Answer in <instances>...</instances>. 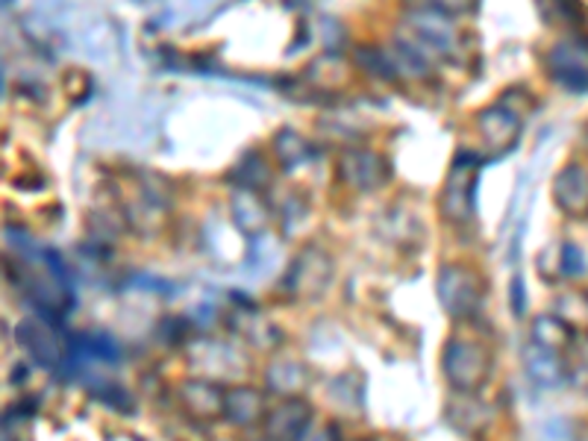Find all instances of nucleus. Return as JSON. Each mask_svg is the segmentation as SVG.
Masks as SVG:
<instances>
[{"mask_svg": "<svg viewBox=\"0 0 588 441\" xmlns=\"http://www.w3.org/2000/svg\"><path fill=\"white\" fill-rule=\"evenodd\" d=\"M230 215L232 224H236L248 239H260L271 224L268 203L262 201L260 192H251V189H239V192L232 194Z\"/></svg>", "mask_w": 588, "mask_h": 441, "instance_id": "obj_15", "label": "nucleus"}, {"mask_svg": "<svg viewBox=\"0 0 588 441\" xmlns=\"http://www.w3.org/2000/svg\"><path fill=\"white\" fill-rule=\"evenodd\" d=\"M333 274H336V265H333V257L327 250L319 248V245H303L286 269L283 288L295 300H319L327 295Z\"/></svg>", "mask_w": 588, "mask_h": 441, "instance_id": "obj_5", "label": "nucleus"}, {"mask_svg": "<svg viewBox=\"0 0 588 441\" xmlns=\"http://www.w3.org/2000/svg\"><path fill=\"white\" fill-rule=\"evenodd\" d=\"M556 315L565 318V321H568L571 326H574V321H577V326L588 324V295H583V291L565 295V298L560 300V309H556Z\"/></svg>", "mask_w": 588, "mask_h": 441, "instance_id": "obj_24", "label": "nucleus"}, {"mask_svg": "<svg viewBox=\"0 0 588 441\" xmlns=\"http://www.w3.org/2000/svg\"><path fill=\"white\" fill-rule=\"evenodd\" d=\"M309 365L300 359H274L265 368V383L274 394L280 397H300L309 389Z\"/></svg>", "mask_w": 588, "mask_h": 441, "instance_id": "obj_16", "label": "nucleus"}, {"mask_svg": "<svg viewBox=\"0 0 588 441\" xmlns=\"http://www.w3.org/2000/svg\"><path fill=\"white\" fill-rule=\"evenodd\" d=\"M548 71L556 86L574 95H588V45L577 39L556 41L548 50Z\"/></svg>", "mask_w": 588, "mask_h": 441, "instance_id": "obj_9", "label": "nucleus"}, {"mask_svg": "<svg viewBox=\"0 0 588 441\" xmlns=\"http://www.w3.org/2000/svg\"><path fill=\"white\" fill-rule=\"evenodd\" d=\"M338 180L350 186L353 192H376L392 180V168H388L386 156L368 151V147H348L341 151L336 163Z\"/></svg>", "mask_w": 588, "mask_h": 441, "instance_id": "obj_8", "label": "nucleus"}, {"mask_svg": "<svg viewBox=\"0 0 588 441\" xmlns=\"http://www.w3.org/2000/svg\"><path fill=\"white\" fill-rule=\"evenodd\" d=\"M473 124H477V135L489 156L512 154L515 144L521 142V118L506 104H492L480 109L473 116Z\"/></svg>", "mask_w": 588, "mask_h": 441, "instance_id": "obj_7", "label": "nucleus"}, {"mask_svg": "<svg viewBox=\"0 0 588 441\" xmlns=\"http://www.w3.org/2000/svg\"><path fill=\"white\" fill-rule=\"evenodd\" d=\"M553 203L565 212L568 218H588V168L579 163L562 165L553 177Z\"/></svg>", "mask_w": 588, "mask_h": 441, "instance_id": "obj_11", "label": "nucleus"}, {"mask_svg": "<svg viewBox=\"0 0 588 441\" xmlns=\"http://www.w3.org/2000/svg\"><path fill=\"white\" fill-rule=\"evenodd\" d=\"M509 298H512V312H515L518 318H524L527 307H524V277L521 274H515V277H512Z\"/></svg>", "mask_w": 588, "mask_h": 441, "instance_id": "obj_27", "label": "nucleus"}, {"mask_svg": "<svg viewBox=\"0 0 588 441\" xmlns=\"http://www.w3.org/2000/svg\"><path fill=\"white\" fill-rule=\"evenodd\" d=\"M541 10L553 15V21H560V24H577L579 21L577 0H541Z\"/></svg>", "mask_w": 588, "mask_h": 441, "instance_id": "obj_25", "label": "nucleus"}, {"mask_svg": "<svg viewBox=\"0 0 588 441\" xmlns=\"http://www.w3.org/2000/svg\"><path fill=\"white\" fill-rule=\"evenodd\" d=\"M477 186H480V156L459 151L444 180L439 210L447 224H468L477 212Z\"/></svg>", "mask_w": 588, "mask_h": 441, "instance_id": "obj_3", "label": "nucleus"}, {"mask_svg": "<svg viewBox=\"0 0 588 441\" xmlns=\"http://www.w3.org/2000/svg\"><path fill=\"white\" fill-rule=\"evenodd\" d=\"M315 144L309 142L307 135L298 133V130H291V127H283L274 135V156H277V163L286 174L298 171L309 159H315Z\"/></svg>", "mask_w": 588, "mask_h": 441, "instance_id": "obj_17", "label": "nucleus"}, {"mask_svg": "<svg viewBox=\"0 0 588 441\" xmlns=\"http://www.w3.org/2000/svg\"><path fill=\"white\" fill-rule=\"evenodd\" d=\"M224 389L218 380H209V377H192L185 380L177 389V397L183 403V409L197 421H215V418H224Z\"/></svg>", "mask_w": 588, "mask_h": 441, "instance_id": "obj_13", "label": "nucleus"}, {"mask_svg": "<svg viewBox=\"0 0 588 441\" xmlns=\"http://www.w3.org/2000/svg\"><path fill=\"white\" fill-rule=\"evenodd\" d=\"M298 441H338L336 424H309Z\"/></svg>", "mask_w": 588, "mask_h": 441, "instance_id": "obj_26", "label": "nucleus"}, {"mask_svg": "<svg viewBox=\"0 0 588 441\" xmlns=\"http://www.w3.org/2000/svg\"><path fill=\"white\" fill-rule=\"evenodd\" d=\"M397 36L412 41L427 57H447L456 48V24L447 15L435 12H406L404 27Z\"/></svg>", "mask_w": 588, "mask_h": 441, "instance_id": "obj_6", "label": "nucleus"}, {"mask_svg": "<svg viewBox=\"0 0 588 441\" xmlns=\"http://www.w3.org/2000/svg\"><path fill=\"white\" fill-rule=\"evenodd\" d=\"M400 3L406 12H435V15H447V19L473 12L477 7V0H400Z\"/></svg>", "mask_w": 588, "mask_h": 441, "instance_id": "obj_22", "label": "nucleus"}, {"mask_svg": "<svg viewBox=\"0 0 588 441\" xmlns=\"http://www.w3.org/2000/svg\"><path fill=\"white\" fill-rule=\"evenodd\" d=\"M560 269L565 277L577 279L586 274V253H583V248L579 245H574V241H565L560 250Z\"/></svg>", "mask_w": 588, "mask_h": 441, "instance_id": "obj_23", "label": "nucleus"}, {"mask_svg": "<svg viewBox=\"0 0 588 441\" xmlns=\"http://www.w3.org/2000/svg\"><path fill=\"white\" fill-rule=\"evenodd\" d=\"M232 182H239L241 189H251V192H262L265 186L271 182V165L268 159L262 154H256V151H251V154H244L239 159V165L232 168L230 174Z\"/></svg>", "mask_w": 588, "mask_h": 441, "instance_id": "obj_19", "label": "nucleus"}, {"mask_svg": "<svg viewBox=\"0 0 588 441\" xmlns=\"http://www.w3.org/2000/svg\"><path fill=\"white\" fill-rule=\"evenodd\" d=\"M521 362L524 371H527V380L541 392H556V389L568 383V362L556 350L527 342L521 347Z\"/></svg>", "mask_w": 588, "mask_h": 441, "instance_id": "obj_10", "label": "nucleus"}, {"mask_svg": "<svg viewBox=\"0 0 588 441\" xmlns=\"http://www.w3.org/2000/svg\"><path fill=\"white\" fill-rule=\"evenodd\" d=\"M492 350L468 336L447 338L442 347V374L459 394H477L492 377Z\"/></svg>", "mask_w": 588, "mask_h": 441, "instance_id": "obj_1", "label": "nucleus"}, {"mask_svg": "<svg viewBox=\"0 0 588 441\" xmlns=\"http://www.w3.org/2000/svg\"><path fill=\"white\" fill-rule=\"evenodd\" d=\"M530 333L532 338L530 342H536V345L548 347V350H556V354H565L571 345H574V338H577V326H571L568 321L562 315H550V312H544V315H536L530 324Z\"/></svg>", "mask_w": 588, "mask_h": 441, "instance_id": "obj_18", "label": "nucleus"}, {"mask_svg": "<svg viewBox=\"0 0 588 441\" xmlns=\"http://www.w3.org/2000/svg\"><path fill=\"white\" fill-rule=\"evenodd\" d=\"M357 62L365 68L368 74L376 80H397L400 71H397L395 59H392V50L388 48H359Z\"/></svg>", "mask_w": 588, "mask_h": 441, "instance_id": "obj_21", "label": "nucleus"}, {"mask_svg": "<svg viewBox=\"0 0 588 441\" xmlns=\"http://www.w3.org/2000/svg\"><path fill=\"white\" fill-rule=\"evenodd\" d=\"M15 342L33 362L50 371V374L74 371L71 336H62L57 326L45 321V318H21L15 324Z\"/></svg>", "mask_w": 588, "mask_h": 441, "instance_id": "obj_2", "label": "nucleus"}, {"mask_svg": "<svg viewBox=\"0 0 588 441\" xmlns=\"http://www.w3.org/2000/svg\"><path fill=\"white\" fill-rule=\"evenodd\" d=\"M435 295H439L444 312L454 321H471L473 315H480L482 300H485V283L468 265L447 262L435 277Z\"/></svg>", "mask_w": 588, "mask_h": 441, "instance_id": "obj_4", "label": "nucleus"}, {"mask_svg": "<svg viewBox=\"0 0 588 441\" xmlns=\"http://www.w3.org/2000/svg\"><path fill=\"white\" fill-rule=\"evenodd\" d=\"M268 397L262 389L251 383H232L224 392V418L236 427H253L265 421Z\"/></svg>", "mask_w": 588, "mask_h": 441, "instance_id": "obj_14", "label": "nucleus"}, {"mask_svg": "<svg viewBox=\"0 0 588 441\" xmlns=\"http://www.w3.org/2000/svg\"><path fill=\"white\" fill-rule=\"evenodd\" d=\"M236 326H239L244 338H248L253 347H260V350L280 347L283 342L280 330L271 324V321H265L262 315H256V312H241V315L236 318Z\"/></svg>", "mask_w": 588, "mask_h": 441, "instance_id": "obj_20", "label": "nucleus"}, {"mask_svg": "<svg viewBox=\"0 0 588 441\" xmlns=\"http://www.w3.org/2000/svg\"><path fill=\"white\" fill-rule=\"evenodd\" d=\"M312 421V406L303 397H283L274 409H268L262 430L268 441H298Z\"/></svg>", "mask_w": 588, "mask_h": 441, "instance_id": "obj_12", "label": "nucleus"}]
</instances>
